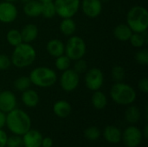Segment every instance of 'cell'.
<instances>
[{
  "label": "cell",
  "mask_w": 148,
  "mask_h": 147,
  "mask_svg": "<svg viewBox=\"0 0 148 147\" xmlns=\"http://www.w3.org/2000/svg\"><path fill=\"white\" fill-rule=\"evenodd\" d=\"M5 126L13 134L23 136L31 128V119L26 112L16 107L6 113Z\"/></svg>",
  "instance_id": "cell-1"
},
{
  "label": "cell",
  "mask_w": 148,
  "mask_h": 147,
  "mask_svg": "<svg viewBox=\"0 0 148 147\" xmlns=\"http://www.w3.org/2000/svg\"><path fill=\"white\" fill-rule=\"evenodd\" d=\"M36 52L30 43L22 42L15 47L10 61L11 64L18 68H23L30 66L36 60Z\"/></svg>",
  "instance_id": "cell-2"
},
{
  "label": "cell",
  "mask_w": 148,
  "mask_h": 147,
  "mask_svg": "<svg viewBox=\"0 0 148 147\" xmlns=\"http://www.w3.org/2000/svg\"><path fill=\"white\" fill-rule=\"evenodd\" d=\"M127 24L133 32L142 33L147 31L148 11L140 5L132 7L127 15Z\"/></svg>",
  "instance_id": "cell-3"
},
{
  "label": "cell",
  "mask_w": 148,
  "mask_h": 147,
  "mask_svg": "<svg viewBox=\"0 0 148 147\" xmlns=\"http://www.w3.org/2000/svg\"><path fill=\"white\" fill-rule=\"evenodd\" d=\"M111 99L118 105L127 106L133 104L137 97L134 88L122 81L115 82L110 89Z\"/></svg>",
  "instance_id": "cell-4"
},
{
  "label": "cell",
  "mask_w": 148,
  "mask_h": 147,
  "mask_svg": "<svg viewBox=\"0 0 148 147\" xmlns=\"http://www.w3.org/2000/svg\"><path fill=\"white\" fill-rule=\"evenodd\" d=\"M31 84L38 88H49L56 84L57 81L56 73L48 67H37L29 74Z\"/></svg>",
  "instance_id": "cell-5"
},
{
  "label": "cell",
  "mask_w": 148,
  "mask_h": 147,
  "mask_svg": "<svg viewBox=\"0 0 148 147\" xmlns=\"http://www.w3.org/2000/svg\"><path fill=\"white\" fill-rule=\"evenodd\" d=\"M86 50L87 47L84 40L79 36H71L65 45L64 53L71 61H76L83 58Z\"/></svg>",
  "instance_id": "cell-6"
},
{
  "label": "cell",
  "mask_w": 148,
  "mask_h": 147,
  "mask_svg": "<svg viewBox=\"0 0 148 147\" xmlns=\"http://www.w3.org/2000/svg\"><path fill=\"white\" fill-rule=\"evenodd\" d=\"M56 15L62 18L73 17L81 5L80 0H54Z\"/></svg>",
  "instance_id": "cell-7"
},
{
  "label": "cell",
  "mask_w": 148,
  "mask_h": 147,
  "mask_svg": "<svg viewBox=\"0 0 148 147\" xmlns=\"http://www.w3.org/2000/svg\"><path fill=\"white\" fill-rule=\"evenodd\" d=\"M121 140L127 147H138L143 140L142 132L134 125H131L122 133Z\"/></svg>",
  "instance_id": "cell-8"
},
{
  "label": "cell",
  "mask_w": 148,
  "mask_h": 147,
  "mask_svg": "<svg viewBox=\"0 0 148 147\" xmlns=\"http://www.w3.org/2000/svg\"><path fill=\"white\" fill-rule=\"evenodd\" d=\"M86 87L91 91H97L101 88L104 83V75L98 68H93L87 71L85 75Z\"/></svg>",
  "instance_id": "cell-9"
},
{
  "label": "cell",
  "mask_w": 148,
  "mask_h": 147,
  "mask_svg": "<svg viewBox=\"0 0 148 147\" xmlns=\"http://www.w3.org/2000/svg\"><path fill=\"white\" fill-rule=\"evenodd\" d=\"M80 77L74 69L68 68L62 71V74L60 77V86L62 89L65 92H72L79 85Z\"/></svg>",
  "instance_id": "cell-10"
},
{
  "label": "cell",
  "mask_w": 148,
  "mask_h": 147,
  "mask_svg": "<svg viewBox=\"0 0 148 147\" xmlns=\"http://www.w3.org/2000/svg\"><path fill=\"white\" fill-rule=\"evenodd\" d=\"M17 16V10L13 3L3 1L0 3V22L3 23H10L16 20Z\"/></svg>",
  "instance_id": "cell-11"
},
{
  "label": "cell",
  "mask_w": 148,
  "mask_h": 147,
  "mask_svg": "<svg viewBox=\"0 0 148 147\" xmlns=\"http://www.w3.org/2000/svg\"><path fill=\"white\" fill-rule=\"evenodd\" d=\"M82 10L86 16L95 18L101 13L102 3L101 0H82Z\"/></svg>",
  "instance_id": "cell-12"
},
{
  "label": "cell",
  "mask_w": 148,
  "mask_h": 147,
  "mask_svg": "<svg viewBox=\"0 0 148 147\" xmlns=\"http://www.w3.org/2000/svg\"><path fill=\"white\" fill-rule=\"evenodd\" d=\"M16 107V98L15 94L9 90L0 92V110L4 113H8Z\"/></svg>",
  "instance_id": "cell-13"
},
{
  "label": "cell",
  "mask_w": 148,
  "mask_h": 147,
  "mask_svg": "<svg viewBox=\"0 0 148 147\" xmlns=\"http://www.w3.org/2000/svg\"><path fill=\"white\" fill-rule=\"evenodd\" d=\"M42 133L35 129H29L23 136V146L24 147H40L42 140Z\"/></svg>",
  "instance_id": "cell-14"
},
{
  "label": "cell",
  "mask_w": 148,
  "mask_h": 147,
  "mask_svg": "<svg viewBox=\"0 0 148 147\" xmlns=\"http://www.w3.org/2000/svg\"><path fill=\"white\" fill-rule=\"evenodd\" d=\"M121 130L115 126H108L103 130V137L105 140L110 144H118L121 141Z\"/></svg>",
  "instance_id": "cell-15"
},
{
  "label": "cell",
  "mask_w": 148,
  "mask_h": 147,
  "mask_svg": "<svg viewBox=\"0 0 148 147\" xmlns=\"http://www.w3.org/2000/svg\"><path fill=\"white\" fill-rule=\"evenodd\" d=\"M72 107L69 102L65 100H60L55 102L53 106V112L58 117L62 119H65L71 113Z\"/></svg>",
  "instance_id": "cell-16"
},
{
  "label": "cell",
  "mask_w": 148,
  "mask_h": 147,
  "mask_svg": "<svg viewBox=\"0 0 148 147\" xmlns=\"http://www.w3.org/2000/svg\"><path fill=\"white\" fill-rule=\"evenodd\" d=\"M23 42L30 43L33 42L38 36V28L36 24L28 23L23 27L22 30L20 31Z\"/></svg>",
  "instance_id": "cell-17"
},
{
  "label": "cell",
  "mask_w": 148,
  "mask_h": 147,
  "mask_svg": "<svg viewBox=\"0 0 148 147\" xmlns=\"http://www.w3.org/2000/svg\"><path fill=\"white\" fill-rule=\"evenodd\" d=\"M48 53L53 57H58L64 54L65 45L59 39H51L48 42L46 46Z\"/></svg>",
  "instance_id": "cell-18"
},
{
  "label": "cell",
  "mask_w": 148,
  "mask_h": 147,
  "mask_svg": "<svg viewBox=\"0 0 148 147\" xmlns=\"http://www.w3.org/2000/svg\"><path fill=\"white\" fill-rule=\"evenodd\" d=\"M23 11L29 17H37L42 15V3L37 0H31L25 3Z\"/></svg>",
  "instance_id": "cell-19"
},
{
  "label": "cell",
  "mask_w": 148,
  "mask_h": 147,
  "mask_svg": "<svg viewBox=\"0 0 148 147\" xmlns=\"http://www.w3.org/2000/svg\"><path fill=\"white\" fill-rule=\"evenodd\" d=\"M22 101L27 107H35L39 103V95L33 89H27L23 92Z\"/></svg>",
  "instance_id": "cell-20"
},
{
  "label": "cell",
  "mask_w": 148,
  "mask_h": 147,
  "mask_svg": "<svg viewBox=\"0 0 148 147\" xmlns=\"http://www.w3.org/2000/svg\"><path fill=\"white\" fill-rule=\"evenodd\" d=\"M133 34L132 29L129 28L127 24L121 23L117 25L114 29V37L121 42H127L129 41L131 36Z\"/></svg>",
  "instance_id": "cell-21"
},
{
  "label": "cell",
  "mask_w": 148,
  "mask_h": 147,
  "mask_svg": "<svg viewBox=\"0 0 148 147\" xmlns=\"http://www.w3.org/2000/svg\"><path fill=\"white\" fill-rule=\"evenodd\" d=\"M91 101L93 107L97 110H102L108 105V99L106 94L100 90L94 92Z\"/></svg>",
  "instance_id": "cell-22"
},
{
  "label": "cell",
  "mask_w": 148,
  "mask_h": 147,
  "mask_svg": "<svg viewBox=\"0 0 148 147\" xmlns=\"http://www.w3.org/2000/svg\"><path fill=\"white\" fill-rule=\"evenodd\" d=\"M76 29V24L72 17L62 18L60 23V30L66 36H71Z\"/></svg>",
  "instance_id": "cell-23"
},
{
  "label": "cell",
  "mask_w": 148,
  "mask_h": 147,
  "mask_svg": "<svg viewBox=\"0 0 148 147\" xmlns=\"http://www.w3.org/2000/svg\"><path fill=\"white\" fill-rule=\"evenodd\" d=\"M140 119V111L136 106H130L125 112V120L130 125H135Z\"/></svg>",
  "instance_id": "cell-24"
},
{
  "label": "cell",
  "mask_w": 148,
  "mask_h": 147,
  "mask_svg": "<svg viewBox=\"0 0 148 147\" xmlns=\"http://www.w3.org/2000/svg\"><path fill=\"white\" fill-rule=\"evenodd\" d=\"M132 46L134 48H141L143 47L146 43H147V32H142V33H136L133 32L130 39H129Z\"/></svg>",
  "instance_id": "cell-25"
},
{
  "label": "cell",
  "mask_w": 148,
  "mask_h": 147,
  "mask_svg": "<svg viewBox=\"0 0 148 147\" xmlns=\"http://www.w3.org/2000/svg\"><path fill=\"white\" fill-rule=\"evenodd\" d=\"M6 40L10 45L16 47L23 42L22 36L19 30L17 29H10L6 34Z\"/></svg>",
  "instance_id": "cell-26"
},
{
  "label": "cell",
  "mask_w": 148,
  "mask_h": 147,
  "mask_svg": "<svg viewBox=\"0 0 148 147\" xmlns=\"http://www.w3.org/2000/svg\"><path fill=\"white\" fill-rule=\"evenodd\" d=\"M56 15L54 1L42 3V16L45 18H52Z\"/></svg>",
  "instance_id": "cell-27"
},
{
  "label": "cell",
  "mask_w": 148,
  "mask_h": 147,
  "mask_svg": "<svg viewBox=\"0 0 148 147\" xmlns=\"http://www.w3.org/2000/svg\"><path fill=\"white\" fill-rule=\"evenodd\" d=\"M31 81L29 77L28 76H20L14 81V88L17 91L23 92L30 88Z\"/></svg>",
  "instance_id": "cell-28"
},
{
  "label": "cell",
  "mask_w": 148,
  "mask_h": 147,
  "mask_svg": "<svg viewBox=\"0 0 148 147\" xmlns=\"http://www.w3.org/2000/svg\"><path fill=\"white\" fill-rule=\"evenodd\" d=\"M71 63V60L65 55H62L56 58V68L60 71H64L69 68Z\"/></svg>",
  "instance_id": "cell-29"
},
{
  "label": "cell",
  "mask_w": 148,
  "mask_h": 147,
  "mask_svg": "<svg viewBox=\"0 0 148 147\" xmlns=\"http://www.w3.org/2000/svg\"><path fill=\"white\" fill-rule=\"evenodd\" d=\"M126 75V72L123 67L121 66H114L112 68L111 71V76L112 79L115 81V82H121L124 80Z\"/></svg>",
  "instance_id": "cell-30"
},
{
  "label": "cell",
  "mask_w": 148,
  "mask_h": 147,
  "mask_svg": "<svg viewBox=\"0 0 148 147\" xmlns=\"http://www.w3.org/2000/svg\"><path fill=\"white\" fill-rule=\"evenodd\" d=\"M84 136L87 139L90 141H95L97 140L101 136V132L98 127L96 126H89L84 131Z\"/></svg>",
  "instance_id": "cell-31"
},
{
  "label": "cell",
  "mask_w": 148,
  "mask_h": 147,
  "mask_svg": "<svg viewBox=\"0 0 148 147\" xmlns=\"http://www.w3.org/2000/svg\"><path fill=\"white\" fill-rule=\"evenodd\" d=\"M134 57L139 64L144 66H147L148 64V50L147 49H142L137 51Z\"/></svg>",
  "instance_id": "cell-32"
},
{
  "label": "cell",
  "mask_w": 148,
  "mask_h": 147,
  "mask_svg": "<svg viewBox=\"0 0 148 147\" xmlns=\"http://www.w3.org/2000/svg\"><path fill=\"white\" fill-rule=\"evenodd\" d=\"M23 146V139L21 136L13 134L10 137H8L6 147H22Z\"/></svg>",
  "instance_id": "cell-33"
},
{
  "label": "cell",
  "mask_w": 148,
  "mask_h": 147,
  "mask_svg": "<svg viewBox=\"0 0 148 147\" xmlns=\"http://www.w3.org/2000/svg\"><path fill=\"white\" fill-rule=\"evenodd\" d=\"M75 64H74V70L77 73V74H82V73H84L87 68H88V64H87V62L84 61L82 58V59H79V60H76L75 61Z\"/></svg>",
  "instance_id": "cell-34"
},
{
  "label": "cell",
  "mask_w": 148,
  "mask_h": 147,
  "mask_svg": "<svg viewBox=\"0 0 148 147\" xmlns=\"http://www.w3.org/2000/svg\"><path fill=\"white\" fill-rule=\"evenodd\" d=\"M11 65L10 58L4 54H0V70H6Z\"/></svg>",
  "instance_id": "cell-35"
},
{
  "label": "cell",
  "mask_w": 148,
  "mask_h": 147,
  "mask_svg": "<svg viewBox=\"0 0 148 147\" xmlns=\"http://www.w3.org/2000/svg\"><path fill=\"white\" fill-rule=\"evenodd\" d=\"M138 88L139 89L144 93V94H147L148 93V80L147 77H144L142 79L140 80L139 83H138Z\"/></svg>",
  "instance_id": "cell-36"
},
{
  "label": "cell",
  "mask_w": 148,
  "mask_h": 147,
  "mask_svg": "<svg viewBox=\"0 0 148 147\" xmlns=\"http://www.w3.org/2000/svg\"><path fill=\"white\" fill-rule=\"evenodd\" d=\"M7 139H8L7 133L3 129H0V147H6Z\"/></svg>",
  "instance_id": "cell-37"
},
{
  "label": "cell",
  "mask_w": 148,
  "mask_h": 147,
  "mask_svg": "<svg viewBox=\"0 0 148 147\" xmlns=\"http://www.w3.org/2000/svg\"><path fill=\"white\" fill-rule=\"evenodd\" d=\"M41 146L42 147H52L53 146V139L49 137H45L42 138V145Z\"/></svg>",
  "instance_id": "cell-38"
},
{
  "label": "cell",
  "mask_w": 148,
  "mask_h": 147,
  "mask_svg": "<svg viewBox=\"0 0 148 147\" xmlns=\"http://www.w3.org/2000/svg\"><path fill=\"white\" fill-rule=\"evenodd\" d=\"M5 122H6V113H4L0 110V129H3V127L5 126Z\"/></svg>",
  "instance_id": "cell-39"
},
{
  "label": "cell",
  "mask_w": 148,
  "mask_h": 147,
  "mask_svg": "<svg viewBox=\"0 0 148 147\" xmlns=\"http://www.w3.org/2000/svg\"><path fill=\"white\" fill-rule=\"evenodd\" d=\"M148 126L147 125L144 127V130H143V132H142V136H143V138H145V139H147V136H148Z\"/></svg>",
  "instance_id": "cell-40"
},
{
  "label": "cell",
  "mask_w": 148,
  "mask_h": 147,
  "mask_svg": "<svg viewBox=\"0 0 148 147\" xmlns=\"http://www.w3.org/2000/svg\"><path fill=\"white\" fill-rule=\"evenodd\" d=\"M41 3H44V2H50V1H54V0H38Z\"/></svg>",
  "instance_id": "cell-41"
},
{
  "label": "cell",
  "mask_w": 148,
  "mask_h": 147,
  "mask_svg": "<svg viewBox=\"0 0 148 147\" xmlns=\"http://www.w3.org/2000/svg\"><path fill=\"white\" fill-rule=\"evenodd\" d=\"M110 0H101V3H108V2H109Z\"/></svg>",
  "instance_id": "cell-42"
},
{
  "label": "cell",
  "mask_w": 148,
  "mask_h": 147,
  "mask_svg": "<svg viewBox=\"0 0 148 147\" xmlns=\"http://www.w3.org/2000/svg\"><path fill=\"white\" fill-rule=\"evenodd\" d=\"M3 1H6V2H10V3H13V2H15V1H16V0H3Z\"/></svg>",
  "instance_id": "cell-43"
},
{
  "label": "cell",
  "mask_w": 148,
  "mask_h": 147,
  "mask_svg": "<svg viewBox=\"0 0 148 147\" xmlns=\"http://www.w3.org/2000/svg\"><path fill=\"white\" fill-rule=\"evenodd\" d=\"M21 1H22L23 3H27V2H29V1H31V0H21Z\"/></svg>",
  "instance_id": "cell-44"
},
{
  "label": "cell",
  "mask_w": 148,
  "mask_h": 147,
  "mask_svg": "<svg viewBox=\"0 0 148 147\" xmlns=\"http://www.w3.org/2000/svg\"><path fill=\"white\" fill-rule=\"evenodd\" d=\"M40 147H42V146H40Z\"/></svg>",
  "instance_id": "cell-45"
}]
</instances>
